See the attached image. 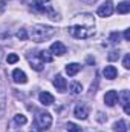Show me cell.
Instances as JSON below:
<instances>
[{
  "label": "cell",
  "mask_w": 130,
  "mask_h": 132,
  "mask_svg": "<svg viewBox=\"0 0 130 132\" xmlns=\"http://www.w3.org/2000/svg\"><path fill=\"white\" fill-rule=\"evenodd\" d=\"M67 29L69 34L75 38H90L95 35V19L92 14H78L73 17V23Z\"/></svg>",
  "instance_id": "1"
},
{
  "label": "cell",
  "mask_w": 130,
  "mask_h": 132,
  "mask_svg": "<svg viewBox=\"0 0 130 132\" xmlns=\"http://www.w3.org/2000/svg\"><path fill=\"white\" fill-rule=\"evenodd\" d=\"M55 32H57V29H55V28H52V26H46V25H35V26H32V29H31L29 37L32 38L35 43H43V42L51 40V38L55 35Z\"/></svg>",
  "instance_id": "2"
},
{
  "label": "cell",
  "mask_w": 130,
  "mask_h": 132,
  "mask_svg": "<svg viewBox=\"0 0 130 132\" xmlns=\"http://www.w3.org/2000/svg\"><path fill=\"white\" fill-rule=\"evenodd\" d=\"M34 125H35V128H34L35 131H38V132L48 131V129L51 128V125H52V115H51L49 112L40 111V112H37V115H35Z\"/></svg>",
  "instance_id": "3"
},
{
  "label": "cell",
  "mask_w": 130,
  "mask_h": 132,
  "mask_svg": "<svg viewBox=\"0 0 130 132\" xmlns=\"http://www.w3.org/2000/svg\"><path fill=\"white\" fill-rule=\"evenodd\" d=\"M28 62H29V65L32 68L34 71H43V68H44V63H43V60L40 59V55H38V52H28Z\"/></svg>",
  "instance_id": "4"
},
{
  "label": "cell",
  "mask_w": 130,
  "mask_h": 132,
  "mask_svg": "<svg viewBox=\"0 0 130 132\" xmlns=\"http://www.w3.org/2000/svg\"><path fill=\"white\" fill-rule=\"evenodd\" d=\"M89 112H90V109H89V106H87L86 103H78V104L73 108V114H75V117L80 118V120H86L87 115H89Z\"/></svg>",
  "instance_id": "5"
},
{
  "label": "cell",
  "mask_w": 130,
  "mask_h": 132,
  "mask_svg": "<svg viewBox=\"0 0 130 132\" xmlns=\"http://www.w3.org/2000/svg\"><path fill=\"white\" fill-rule=\"evenodd\" d=\"M97 12H98L99 17H110L112 12H113V3H112L110 0L104 2L103 5H99V8H98Z\"/></svg>",
  "instance_id": "6"
},
{
  "label": "cell",
  "mask_w": 130,
  "mask_h": 132,
  "mask_svg": "<svg viewBox=\"0 0 130 132\" xmlns=\"http://www.w3.org/2000/svg\"><path fill=\"white\" fill-rule=\"evenodd\" d=\"M54 86L57 88V91L58 92H66V89H67V81H66V78L63 75H55V78H54Z\"/></svg>",
  "instance_id": "7"
},
{
  "label": "cell",
  "mask_w": 130,
  "mask_h": 132,
  "mask_svg": "<svg viewBox=\"0 0 130 132\" xmlns=\"http://www.w3.org/2000/svg\"><path fill=\"white\" fill-rule=\"evenodd\" d=\"M104 103L107 106H115L118 103V92L116 91H107L104 95Z\"/></svg>",
  "instance_id": "8"
},
{
  "label": "cell",
  "mask_w": 130,
  "mask_h": 132,
  "mask_svg": "<svg viewBox=\"0 0 130 132\" xmlns=\"http://www.w3.org/2000/svg\"><path fill=\"white\" fill-rule=\"evenodd\" d=\"M118 98L121 100V104H123V108H124V112L126 114H130V95H129V91H121V94L118 95Z\"/></svg>",
  "instance_id": "9"
},
{
  "label": "cell",
  "mask_w": 130,
  "mask_h": 132,
  "mask_svg": "<svg viewBox=\"0 0 130 132\" xmlns=\"http://www.w3.org/2000/svg\"><path fill=\"white\" fill-rule=\"evenodd\" d=\"M66 51H67V49H66V46L61 42H55V43L51 45V52H52L54 55H64Z\"/></svg>",
  "instance_id": "10"
},
{
  "label": "cell",
  "mask_w": 130,
  "mask_h": 132,
  "mask_svg": "<svg viewBox=\"0 0 130 132\" xmlns=\"http://www.w3.org/2000/svg\"><path fill=\"white\" fill-rule=\"evenodd\" d=\"M12 80H14L15 83L25 85V83L28 81V77H26V74H25L22 69H14V72H12Z\"/></svg>",
  "instance_id": "11"
},
{
  "label": "cell",
  "mask_w": 130,
  "mask_h": 132,
  "mask_svg": "<svg viewBox=\"0 0 130 132\" xmlns=\"http://www.w3.org/2000/svg\"><path fill=\"white\" fill-rule=\"evenodd\" d=\"M103 75L107 78V80H115L116 75H118V71L115 66H106L104 71H103Z\"/></svg>",
  "instance_id": "12"
},
{
  "label": "cell",
  "mask_w": 130,
  "mask_h": 132,
  "mask_svg": "<svg viewBox=\"0 0 130 132\" xmlns=\"http://www.w3.org/2000/svg\"><path fill=\"white\" fill-rule=\"evenodd\" d=\"M38 100L43 106H51L54 103V95H51L49 92H40L38 95Z\"/></svg>",
  "instance_id": "13"
},
{
  "label": "cell",
  "mask_w": 130,
  "mask_h": 132,
  "mask_svg": "<svg viewBox=\"0 0 130 132\" xmlns=\"http://www.w3.org/2000/svg\"><path fill=\"white\" fill-rule=\"evenodd\" d=\"M5 111H6V92L5 88L0 85V118L5 115Z\"/></svg>",
  "instance_id": "14"
},
{
  "label": "cell",
  "mask_w": 130,
  "mask_h": 132,
  "mask_svg": "<svg viewBox=\"0 0 130 132\" xmlns=\"http://www.w3.org/2000/svg\"><path fill=\"white\" fill-rule=\"evenodd\" d=\"M80 69H81V65H78V63H69V65L66 66V72H67L69 75H75V74H78Z\"/></svg>",
  "instance_id": "15"
},
{
  "label": "cell",
  "mask_w": 130,
  "mask_h": 132,
  "mask_svg": "<svg viewBox=\"0 0 130 132\" xmlns=\"http://www.w3.org/2000/svg\"><path fill=\"white\" fill-rule=\"evenodd\" d=\"M116 11H118V14H127V12L130 11V2H127V0L121 2V3L118 5Z\"/></svg>",
  "instance_id": "16"
},
{
  "label": "cell",
  "mask_w": 130,
  "mask_h": 132,
  "mask_svg": "<svg viewBox=\"0 0 130 132\" xmlns=\"http://www.w3.org/2000/svg\"><path fill=\"white\" fill-rule=\"evenodd\" d=\"M113 131L115 132H127V123L124 120H118L113 125Z\"/></svg>",
  "instance_id": "17"
},
{
  "label": "cell",
  "mask_w": 130,
  "mask_h": 132,
  "mask_svg": "<svg viewBox=\"0 0 130 132\" xmlns=\"http://www.w3.org/2000/svg\"><path fill=\"white\" fill-rule=\"evenodd\" d=\"M12 123H14V125H18V126H23V125L28 123V118H26V115H23V114H17V115H14Z\"/></svg>",
  "instance_id": "18"
},
{
  "label": "cell",
  "mask_w": 130,
  "mask_h": 132,
  "mask_svg": "<svg viewBox=\"0 0 130 132\" xmlns=\"http://www.w3.org/2000/svg\"><path fill=\"white\" fill-rule=\"evenodd\" d=\"M38 55H40V59L43 60V63H51V62L54 60V57L51 55V52H49V51H40V52H38Z\"/></svg>",
  "instance_id": "19"
},
{
  "label": "cell",
  "mask_w": 130,
  "mask_h": 132,
  "mask_svg": "<svg viewBox=\"0 0 130 132\" xmlns=\"http://www.w3.org/2000/svg\"><path fill=\"white\" fill-rule=\"evenodd\" d=\"M81 91H83V86H81V83H78V81H72L70 83V92L72 94H81Z\"/></svg>",
  "instance_id": "20"
},
{
  "label": "cell",
  "mask_w": 130,
  "mask_h": 132,
  "mask_svg": "<svg viewBox=\"0 0 130 132\" xmlns=\"http://www.w3.org/2000/svg\"><path fill=\"white\" fill-rule=\"evenodd\" d=\"M28 32H26V29H23V28H20L18 31H17V38L18 40H22V42H25V40H28Z\"/></svg>",
  "instance_id": "21"
},
{
  "label": "cell",
  "mask_w": 130,
  "mask_h": 132,
  "mask_svg": "<svg viewBox=\"0 0 130 132\" xmlns=\"http://www.w3.org/2000/svg\"><path fill=\"white\" fill-rule=\"evenodd\" d=\"M67 132H83V129L78 126V125H75V123H67Z\"/></svg>",
  "instance_id": "22"
},
{
  "label": "cell",
  "mask_w": 130,
  "mask_h": 132,
  "mask_svg": "<svg viewBox=\"0 0 130 132\" xmlns=\"http://www.w3.org/2000/svg\"><path fill=\"white\" fill-rule=\"evenodd\" d=\"M107 59H109L110 62H115V60H118V59H119V52H118V51H112V52L107 55Z\"/></svg>",
  "instance_id": "23"
},
{
  "label": "cell",
  "mask_w": 130,
  "mask_h": 132,
  "mask_svg": "<svg viewBox=\"0 0 130 132\" xmlns=\"http://www.w3.org/2000/svg\"><path fill=\"white\" fill-rule=\"evenodd\" d=\"M123 66H124L126 69H129V68H130V54H126V55H124V60H123Z\"/></svg>",
  "instance_id": "24"
},
{
  "label": "cell",
  "mask_w": 130,
  "mask_h": 132,
  "mask_svg": "<svg viewBox=\"0 0 130 132\" xmlns=\"http://www.w3.org/2000/svg\"><path fill=\"white\" fill-rule=\"evenodd\" d=\"M17 60H18V55H15V54H9V55H8V63L12 65V63H15Z\"/></svg>",
  "instance_id": "25"
},
{
  "label": "cell",
  "mask_w": 130,
  "mask_h": 132,
  "mask_svg": "<svg viewBox=\"0 0 130 132\" xmlns=\"http://www.w3.org/2000/svg\"><path fill=\"white\" fill-rule=\"evenodd\" d=\"M118 40H119V34L118 32H112L110 34V42H112V43H116Z\"/></svg>",
  "instance_id": "26"
},
{
  "label": "cell",
  "mask_w": 130,
  "mask_h": 132,
  "mask_svg": "<svg viewBox=\"0 0 130 132\" xmlns=\"http://www.w3.org/2000/svg\"><path fill=\"white\" fill-rule=\"evenodd\" d=\"M124 38H126V42H129V40H130V31H129V29H126V31H124Z\"/></svg>",
  "instance_id": "27"
},
{
  "label": "cell",
  "mask_w": 130,
  "mask_h": 132,
  "mask_svg": "<svg viewBox=\"0 0 130 132\" xmlns=\"http://www.w3.org/2000/svg\"><path fill=\"white\" fill-rule=\"evenodd\" d=\"M103 115H104V114H101V112H98V120H99V121H106V120H107V118H104Z\"/></svg>",
  "instance_id": "28"
},
{
  "label": "cell",
  "mask_w": 130,
  "mask_h": 132,
  "mask_svg": "<svg viewBox=\"0 0 130 132\" xmlns=\"http://www.w3.org/2000/svg\"><path fill=\"white\" fill-rule=\"evenodd\" d=\"M3 9H5V5H3V3H0V14L3 12Z\"/></svg>",
  "instance_id": "29"
},
{
  "label": "cell",
  "mask_w": 130,
  "mask_h": 132,
  "mask_svg": "<svg viewBox=\"0 0 130 132\" xmlns=\"http://www.w3.org/2000/svg\"><path fill=\"white\" fill-rule=\"evenodd\" d=\"M2 60H3V51H2V48H0V63H2Z\"/></svg>",
  "instance_id": "30"
},
{
  "label": "cell",
  "mask_w": 130,
  "mask_h": 132,
  "mask_svg": "<svg viewBox=\"0 0 130 132\" xmlns=\"http://www.w3.org/2000/svg\"><path fill=\"white\" fill-rule=\"evenodd\" d=\"M81 2H84V3H94V2H97V0H81Z\"/></svg>",
  "instance_id": "31"
},
{
  "label": "cell",
  "mask_w": 130,
  "mask_h": 132,
  "mask_svg": "<svg viewBox=\"0 0 130 132\" xmlns=\"http://www.w3.org/2000/svg\"><path fill=\"white\" fill-rule=\"evenodd\" d=\"M38 3H46V2H49V0H37Z\"/></svg>",
  "instance_id": "32"
},
{
  "label": "cell",
  "mask_w": 130,
  "mask_h": 132,
  "mask_svg": "<svg viewBox=\"0 0 130 132\" xmlns=\"http://www.w3.org/2000/svg\"><path fill=\"white\" fill-rule=\"evenodd\" d=\"M11 132H22V131H18V129H12Z\"/></svg>",
  "instance_id": "33"
},
{
  "label": "cell",
  "mask_w": 130,
  "mask_h": 132,
  "mask_svg": "<svg viewBox=\"0 0 130 132\" xmlns=\"http://www.w3.org/2000/svg\"><path fill=\"white\" fill-rule=\"evenodd\" d=\"M31 132H38V131H35V129H32V131H31Z\"/></svg>",
  "instance_id": "34"
}]
</instances>
